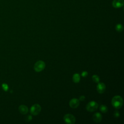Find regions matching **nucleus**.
Listing matches in <instances>:
<instances>
[{"instance_id":"nucleus-2","label":"nucleus","mask_w":124,"mask_h":124,"mask_svg":"<svg viewBox=\"0 0 124 124\" xmlns=\"http://www.w3.org/2000/svg\"><path fill=\"white\" fill-rule=\"evenodd\" d=\"M45 63L44 61H38L36 62L34 65V70L37 72L43 71L45 68Z\"/></svg>"},{"instance_id":"nucleus-10","label":"nucleus","mask_w":124,"mask_h":124,"mask_svg":"<svg viewBox=\"0 0 124 124\" xmlns=\"http://www.w3.org/2000/svg\"><path fill=\"white\" fill-rule=\"evenodd\" d=\"M19 111L22 114H26L28 112V108L24 105H20L18 108Z\"/></svg>"},{"instance_id":"nucleus-17","label":"nucleus","mask_w":124,"mask_h":124,"mask_svg":"<svg viewBox=\"0 0 124 124\" xmlns=\"http://www.w3.org/2000/svg\"><path fill=\"white\" fill-rule=\"evenodd\" d=\"M88 75V72L87 71H83L81 73V76L83 77H86Z\"/></svg>"},{"instance_id":"nucleus-12","label":"nucleus","mask_w":124,"mask_h":124,"mask_svg":"<svg viewBox=\"0 0 124 124\" xmlns=\"http://www.w3.org/2000/svg\"><path fill=\"white\" fill-rule=\"evenodd\" d=\"M99 109L102 113H106L108 110V107L104 105H101L99 107Z\"/></svg>"},{"instance_id":"nucleus-7","label":"nucleus","mask_w":124,"mask_h":124,"mask_svg":"<svg viewBox=\"0 0 124 124\" xmlns=\"http://www.w3.org/2000/svg\"><path fill=\"white\" fill-rule=\"evenodd\" d=\"M97 91L99 93H103L105 92L106 90V85L104 83L100 82L99 83L96 87Z\"/></svg>"},{"instance_id":"nucleus-1","label":"nucleus","mask_w":124,"mask_h":124,"mask_svg":"<svg viewBox=\"0 0 124 124\" xmlns=\"http://www.w3.org/2000/svg\"><path fill=\"white\" fill-rule=\"evenodd\" d=\"M111 104L115 108H120L123 105V99L122 97L119 95L114 96L112 99Z\"/></svg>"},{"instance_id":"nucleus-16","label":"nucleus","mask_w":124,"mask_h":124,"mask_svg":"<svg viewBox=\"0 0 124 124\" xmlns=\"http://www.w3.org/2000/svg\"><path fill=\"white\" fill-rule=\"evenodd\" d=\"M120 116V113L119 112V111H115L114 113V116L115 118H118Z\"/></svg>"},{"instance_id":"nucleus-5","label":"nucleus","mask_w":124,"mask_h":124,"mask_svg":"<svg viewBox=\"0 0 124 124\" xmlns=\"http://www.w3.org/2000/svg\"><path fill=\"white\" fill-rule=\"evenodd\" d=\"M41 110V106L38 104H35L33 105L30 108V112L31 114L33 115H38Z\"/></svg>"},{"instance_id":"nucleus-19","label":"nucleus","mask_w":124,"mask_h":124,"mask_svg":"<svg viewBox=\"0 0 124 124\" xmlns=\"http://www.w3.org/2000/svg\"><path fill=\"white\" fill-rule=\"evenodd\" d=\"M85 96H84V95H81V96H80L79 97V100L80 101H84V100H85Z\"/></svg>"},{"instance_id":"nucleus-6","label":"nucleus","mask_w":124,"mask_h":124,"mask_svg":"<svg viewBox=\"0 0 124 124\" xmlns=\"http://www.w3.org/2000/svg\"><path fill=\"white\" fill-rule=\"evenodd\" d=\"M79 105V101L77 98H73L69 102V106L72 108H76Z\"/></svg>"},{"instance_id":"nucleus-9","label":"nucleus","mask_w":124,"mask_h":124,"mask_svg":"<svg viewBox=\"0 0 124 124\" xmlns=\"http://www.w3.org/2000/svg\"><path fill=\"white\" fill-rule=\"evenodd\" d=\"M102 119V115L99 112H96L95 113L93 116V119L94 122L95 123H100Z\"/></svg>"},{"instance_id":"nucleus-15","label":"nucleus","mask_w":124,"mask_h":124,"mask_svg":"<svg viewBox=\"0 0 124 124\" xmlns=\"http://www.w3.org/2000/svg\"><path fill=\"white\" fill-rule=\"evenodd\" d=\"M1 87L3 89V90L5 92H7L9 89V86L6 83H2L1 85Z\"/></svg>"},{"instance_id":"nucleus-3","label":"nucleus","mask_w":124,"mask_h":124,"mask_svg":"<svg viewBox=\"0 0 124 124\" xmlns=\"http://www.w3.org/2000/svg\"><path fill=\"white\" fill-rule=\"evenodd\" d=\"M98 107V105L94 101H92L89 102L86 106V109L90 112H93L95 111Z\"/></svg>"},{"instance_id":"nucleus-18","label":"nucleus","mask_w":124,"mask_h":124,"mask_svg":"<svg viewBox=\"0 0 124 124\" xmlns=\"http://www.w3.org/2000/svg\"><path fill=\"white\" fill-rule=\"evenodd\" d=\"M32 118L31 115H28L26 118V121L28 122H29V121H31L32 120Z\"/></svg>"},{"instance_id":"nucleus-8","label":"nucleus","mask_w":124,"mask_h":124,"mask_svg":"<svg viewBox=\"0 0 124 124\" xmlns=\"http://www.w3.org/2000/svg\"><path fill=\"white\" fill-rule=\"evenodd\" d=\"M112 5L113 7L118 8L122 7L124 5V0H114L112 1Z\"/></svg>"},{"instance_id":"nucleus-13","label":"nucleus","mask_w":124,"mask_h":124,"mask_svg":"<svg viewBox=\"0 0 124 124\" xmlns=\"http://www.w3.org/2000/svg\"><path fill=\"white\" fill-rule=\"evenodd\" d=\"M115 29L116 30L118 31V32H121L123 31V29H124V28H123V26L122 24H117L116 27H115Z\"/></svg>"},{"instance_id":"nucleus-11","label":"nucleus","mask_w":124,"mask_h":124,"mask_svg":"<svg viewBox=\"0 0 124 124\" xmlns=\"http://www.w3.org/2000/svg\"><path fill=\"white\" fill-rule=\"evenodd\" d=\"M80 79V75L78 73H75L73 76V80L75 83H78Z\"/></svg>"},{"instance_id":"nucleus-4","label":"nucleus","mask_w":124,"mask_h":124,"mask_svg":"<svg viewBox=\"0 0 124 124\" xmlns=\"http://www.w3.org/2000/svg\"><path fill=\"white\" fill-rule=\"evenodd\" d=\"M63 120L64 122L67 124H74L76 122L75 117L71 114H65L63 117Z\"/></svg>"},{"instance_id":"nucleus-14","label":"nucleus","mask_w":124,"mask_h":124,"mask_svg":"<svg viewBox=\"0 0 124 124\" xmlns=\"http://www.w3.org/2000/svg\"><path fill=\"white\" fill-rule=\"evenodd\" d=\"M92 79L93 80V81L96 83H98L100 81V78L99 77L96 75H94L92 76Z\"/></svg>"}]
</instances>
